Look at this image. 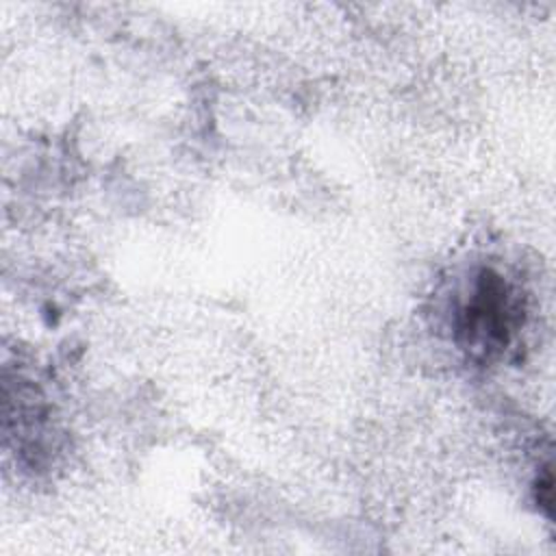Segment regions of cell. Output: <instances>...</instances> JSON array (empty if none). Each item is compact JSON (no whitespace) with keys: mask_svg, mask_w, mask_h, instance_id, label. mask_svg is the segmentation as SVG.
Listing matches in <instances>:
<instances>
[{"mask_svg":"<svg viewBox=\"0 0 556 556\" xmlns=\"http://www.w3.org/2000/svg\"><path fill=\"white\" fill-rule=\"evenodd\" d=\"M510 302L504 280L497 274L484 271L478 280L476 293L465 308L463 332L469 343L486 348H504L510 332Z\"/></svg>","mask_w":556,"mask_h":556,"instance_id":"cell-1","label":"cell"}]
</instances>
